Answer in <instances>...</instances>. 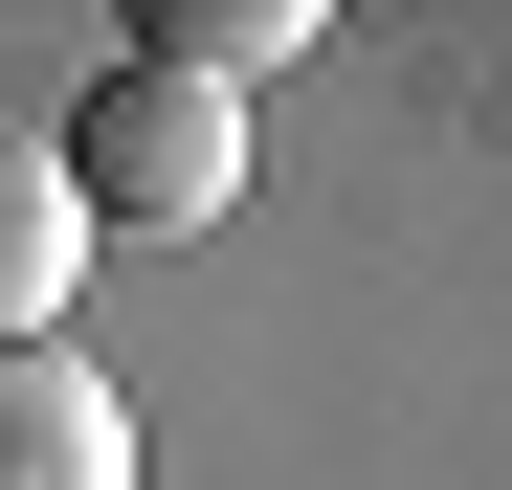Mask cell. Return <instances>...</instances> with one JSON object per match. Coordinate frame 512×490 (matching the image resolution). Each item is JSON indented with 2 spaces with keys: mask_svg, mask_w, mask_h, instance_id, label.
Wrapping results in <instances>:
<instances>
[{
  "mask_svg": "<svg viewBox=\"0 0 512 490\" xmlns=\"http://www.w3.org/2000/svg\"><path fill=\"white\" fill-rule=\"evenodd\" d=\"M0 490H134V401L67 357V335L0 357Z\"/></svg>",
  "mask_w": 512,
  "mask_h": 490,
  "instance_id": "7a4b0ae2",
  "label": "cell"
},
{
  "mask_svg": "<svg viewBox=\"0 0 512 490\" xmlns=\"http://www.w3.org/2000/svg\"><path fill=\"white\" fill-rule=\"evenodd\" d=\"M290 45H334L312 0H134V67H201V90H245V67H290Z\"/></svg>",
  "mask_w": 512,
  "mask_h": 490,
  "instance_id": "277c9868",
  "label": "cell"
},
{
  "mask_svg": "<svg viewBox=\"0 0 512 490\" xmlns=\"http://www.w3.org/2000/svg\"><path fill=\"white\" fill-rule=\"evenodd\" d=\"M67 156V201H90V245H201L245 201V90H201V67H90V112L45 134Z\"/></svg>",
  "mask_w": 512,
  "mask_h": 490,
  "instance_id": "6da1fadb",
  "label": "cell"
},
{
  "mask_svg": "<svg viewBox=\"0 0 512 490\" xmlns=\"http://www.w3.org/2000/svg\"><path fill=\"white\" fill-rule=\"evenodd\" d=\"M67 268H90V201H67V156H45V134H0V357L67 335Z\"/></svg>",
  "mask_w": 512,
  "mask_h": 490,
  "instance_id": "3957f363",
  "label": "cell"
}]
</instances>
